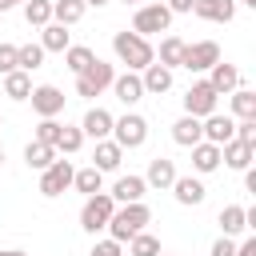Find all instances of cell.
<instances>
[{"label": "cell", "instance_id": "9a60e30c", "mask_svg": "<svg viewBox=\"0 0 256 256\" xmlns=\"http://www.w3.org/2000/svg\"><path fill=\"white\" fill-rule=\"evenodd\" d=\"M112 96H116L124 108L140 104V100H144V84H140V72H120V76L112 80Z\"/></svg>", "mask_w": 256, "mask_h": 256}, {"label": "cell", "instance_id": "52a82bcc", "mask_svg": "<svg viewBox=\"0 0 256 256\" xmlns=\"http://www.w3.org/2000/svg\"><path fill=\"white\" fill-rule=\"evenodd\" d=\"M216 104H220V96L212 92V84H208V80H192V88L184 92V116L204 120V116H212V112H216Z\"/></svg>", "mask_w": 256, "mask_h": 256}, {"label": "cell", "instance_id": "74e56055", "mask_svg": "<svg viewBox=\"0 0 256 256\" xmlns=\"http://www.w3.org/2000/svg\"><path fill=\"white\" fill-rule=\"evenodd\" d=\"M16 72V44H0V76Z\"/></svg>", "mask_w": 256, "mask_h": 256}, {"label": "cell", "instance_id": "9c48e42d", "mask_svg": "<svg viewBox=\"0 0 256 256\" xmlns=\"http://www.w3.org/2000/svg\"><path fill=\"white\" fill-rule=\"evenodd\" d=\"M28 100H32V112H36L40 120H56V116L64 112V100H68V96H64L56 84H36Z\"/></svg>", "mask_w": 256, "mask_h": 256}, {"label": "cell", "instance_id": "7a4b0ae2", "mask_svg": "<svg viewBox=\"0 0 256 256\" xmlns=\"http://www.w3.org/2000/svg\"><path fill=\"white\" fill-rule=\"evenodd\" d=\"M112 52H116V60L128 72H144L148 64H156V48L144 36H136V32H116L112 36Z\"/></svg>", "mask_w": 256, "mask_h": 256}, {"label": "cell", "instance_id": "484cf974", "mask_svg": "<svg viewBox=\"0 0 256 256\" xmlns=\"http://www.w3.org/2000/svg\"><path fill=\"white\" fill-rule=\"evenodd\" d=\"M72 188L76 192H84V196H96V192H104V172L100 168H76V176H72Z\"/></svg>", "mask_w": 256, "mask_h": 256}, {"label": "cell", "instance_id": "d6986e66", "mask_svg": "<svg viewBox=\"0 0 256 256\" xmlns=\"http://www.w3.org/2000/svg\"><path fill=\"white\" fill-rule=\"evenodd\" d=\"M144 192H148V184H144V176H120L116 184H112V200L116 204H140L144 200Z\"/></svg>", "mask_w": 256, "mask_h": 256}, {"label": "cell", "instance_id": "3957f363", "mask_svg": "<svg viewBox=\"0 0 256 256\" xmlns=\"http://www.w3.org/2000/svg\"><path fill=\"white\" fill-rule=\"evenodd\" d=\"M112 212H116V200H112L108 192L84 196V208H80V228H84L88 236H96V232H104V228H108Z\"/></svg>", "mask_w": 256, "mask_h": 256}, {"label": "cell", "instance_id": "7402d4cb", "mask_svg": "<svg viewBox=\"0 0 256 256\" xmlns=\"http://www.w3.org/2000/svg\"><path fill=\"white\" fill-rule=\"evenodd\" d=\"M192 168H196V176L216 172V168H220V148H216V144H208V140L192 144Z\"/></svg>", "mask_w": 256, "mask_h": 256}, {"label": "cell", "instance_id": "7dc6e473", "mask_svg": "<svg viewBox=\"0 0 256 256\" xmlns=\"http://www.w3.org/2000/svg\"><path fill=\"white\" fill-rule=\"evenodd\" d=\"M88 4H92V8H104L108 0H84V8H88Z\"/></svg>", "mask_w": 256, "mask_h": 256}, {"label": "cell", "instance_id": "ab89813d", "mask_svg": "<svg viewBox=\"0 0 256 256\" xmlns=\"http://www.w3.org/2000/svg\"><path fill=\"white\" fill-rule=\"evenodd\" d=\"M232 140H244V144H256V120H236V136Z\"/></svg>", "mask_w": 256, "mask_h": 256}, {"label": "cell", "instance_id": "d4e9b609", "mask_svg": "<svg viewBox=\"0 0 256 256\" xmlns=\"http://www.w3.org/2000/svg\"><path fill=\"white\" fill-rule=\"evenodd\" d=\"M232 96V120H256V92L252 88H236V92H228Z\"/></svg>", "mask_w": 256, "mask_h": 256}, {"label": "cell", "instance_id": "cb8c5ba5", "mask_svg": "<svg viewBox=\"0 0 256 256\" xmlns=\"http://www.w3.org/2000/svg\"><path fill=\"white\" fill-rule=\"evenodd\" d=\"M172 140H176L180 148H192V144H200V140H204V132H200V120H196V116H180V120L172 124Z\"/></svg>", "mask_w": 256, "mask_h": 256}, {"label": "cell", "instance_id": "f35d334b", "mask_svg": "<svg viewBox=\"0 0 256 256\" xmlns=\"http://www.w3.org/2000/svg\"><path fill=\"white\" fill-rule=\"evenodd\" d=\"M88 256H124V244H116V240H96Z\"/></svg>", "mask_w": 256, "mask_h": 256}, {"label": "cell", "instance_id": "816d5d0a", "mask_svg": "<svg viewBox=\"0 0 256 256\" xmlns=\"http://www.w3.org/2000/svg\"><path fill=\"white\" fill-rule=\"evenodd\" d=\"M124 4H132V0H124Z\"/></svg>", "mask_w": 256, "mask_h": 256}, {"label": "cell", "instance_id": "d590c367", "mask_svg": "<svg viewBox=\"0 0 256 256\" xmlns=\"http://www.w3.org/2000/svg\"><path fill=\"white\" fill-rule=\"evenodd\" d=\"M128 256H160V240L152 232H136L128 240Z\"/></svg>", "mask_w": 256, "mask_h": 256}, {"label": "cell", "instance_id": "ffe728a7", "mask_svg": "<svg viewBox=\"0 0 256 256\" xmlns=\"http://www.w3.org/2000/svg\"><path fill=\"white\" fill-rule=\"evenodd\" d=\"M140 84H144V96H164V92L172 88V68L148 64V68L140 72Z\"/></svg>", "mask_w": 256, "mask_h": 256}, {"label": "cell", "instance_id": "44dd1931", "mask_svg": "<svg viewBox=\"0 0 256 256\" xmlns=\"http://www.w3.org/2000/svg\"><path fill=\"white\" fill-rule=\"evenodd\" d=\"M120 160H124V148H120L116 140H96V148H92V168H100V172H116Z\"/></svg>", "mask_w": 256, "mask_h": 256}, {"label": "cell", "instance_id": "836d02e7", "mask_svg": "<svg viewBox=\"0 0 256 256\" xmlns=\"http://www.w3.org/2000/svg\"><path fill=\"white\" fill-rule=\"evenodd\" d=\"M84 148V132H80V124L72 128V124H64L60 128V136H56V152H64V156H72V152H80Z\"/></svg>", "mask_w": 256, "mask_h": 256}, {"label": "cell", "instance_id": "5b68a950", "mask_svg": "<svg viewBox=\"0 0 256 256\" xmlns=\"http://www.w3.org/2000/svg\"><path fill=\"white\" fill-rule=\"evenodd\" d=\"M112 140H116L124 152L140 148V144L148 140V120H144L140 112H124L120 120H112Z\"/></svg>", "mask_w": 256, "mask_h": 256}, {"label": "cell", "instance_id": "e575fe53", "mask_svg": "<svg viewBox=\"0 0 256 256\" xmlns=\"http://www.w3.org/2000/svg\"><path fill=\"white\" fill-rule=\"evenodd\" d=\"M24 20L36 28L52 24V0H24Z\"/></svg>", "mask_w": 256, "mask_h": 256}, {"label": "cell", "instance_id": "1f68e13d", "mask_svg": "<svg viewBox=\"0 0 256 256\" xmlns=\"http://www.w3.org/2000/svg\"><path fill=\"white\" fill-rule=\"evenodd\" d=\"M184 48H188V44H184L180 36H164V40H160V64H164V68H180Z\"/></svg>", "mask_w": 256, "mask_h": 256}, {"label": "cell", "instance_id": "5bb4252c", "mask_svg": "<svg viewBox=\"0 0 256 256\" xmlns=\"http://www.w3.org/2000/svg\"><path fill=\"white\" fill-rule=\"evenodd\" d=\"M172 196H176V204L196 208V204H204L208 188H204V180H200V176H176V180H172Z\"/></svg>", "mask_w": 256, "mask_h": 256}, {"label": "cell", "instance_id": "ee69618b", "mask_svg": "<svg viewBox=\"0 0 256 256\" xmlns=\"http://www.w3.org/2000/svg\"><path fill=\"white\" fill-rule=\"evenodd\" d=\"M244 188H248V192H256V172H252V168H244Z\"/></svg>", "mask_w": 256, "mask_h": 256}, {"label": "cell", "instance_id": "4dcf8cb0", "mask_svg": "<svg viewBox=\"0 0 256 256\" xmlns=\"http://www.w3.org/2000/svg\"><path fill=\"white\" fill-rule=\"evenodd\" d=\"M92 60H96V52H92L88 44H68V52H64V68H68V72H76V76H80Z\"/></svg>", "mask_w": 256, "mask_h": 256}, {"label": "cell", "instance_id": "b9f144b4", "mask_svg": "<svg viewBox=\"0 0 256 256\" xmlns=\"http://www.w3.org/2000/svg\"><path fill=\"white\" fill-rule=\"evenodd\" d=\"M192 4H196V0H168L164 8H168L172 16H184V12H192Z\"/></svg>", "mask_w": 256, "mask_h": 256}, {"label": "cell", "instance_id": "83f0119b", "mask_svg": "<svg viewBox=\"0 0 256 256\" xmlns=\"http://www.w3.org/2000/svg\"><path fill=\"white\" fill-rule=\"evenodd\" d=\"M52 160H56V148H52V144H36V140H28V144H24V164H28V168L44 172Z\"/></svg>", "mask_w": 256, "mask_h": 256}, {"label": "cell", "instance_id": "4fadbf2b", "mask_svg": "<svg viewBox=\"0 0 256 256\" xmlns=\"http://www.w3.org/2000/svg\"><path fill=\"white\" fill-rule=\"evenodd\" d=\"M112 120H116V116H112L108 108H100V104H96V108H88V112H84V120H80L84 140H88V136H92V140H108V136H112Z\"/></svg>", "mask_w": 256, "mask_h": 256}, {"label": "cell", "instance_id": "60d3db41", "mask_svg": "<svg viewBox=\"0 0 256 256\" xmlns=\"http://www.w3.org/2000/svg\"><path fill=\"white\" fill-rule=\"evenodd\" d=\"M208 256H236V240H232V236H220V240L212 244Z\"/></svg>", "mask_w": 256, "mask_h": 256}, {"label": "cell", "instance_id": "e0dca14e", "mask_svg": "<svg viewBox=\"0 0 256 256\" xmlns=\"http://www.w3.org/2000/svg\"><path fill=\"white\" fill-rule=\"evenodd\" d=\"M180 172H176V164L168 160V156H156V160H148V172H144V184L148 188H156V192H164V188H172V180H176Z\"/></svg>", "mask_w": 256, "mask_h": 256}, {"label": "cell", "instance_id": "f907efd6", "mask_svg": "<svg viewBox=\"0 0 256 256\" xmlns=\"http://www.w3.org/2000/svg\"><path fill=\"white\" fill-rule=\"evenodd\" d=\"M160 256H172V252H160Z\"/></svg>", "mask_w": 256, "mask_h": 256}, {"label": "cell", "instance_id": "8992f818", "mask_svg": "<svg viewBox=\"0 0 256 256\" xmlns=\"http://www.w3.org/2000/svg\"><path fill=\"white\" fill-rule=\"evenodd\" d=\"M168 24H172V12L156 0V4H144V8H136V16H132V32L136 36H152V32H168Z\"/></svg>", "mask_w": 256, "mask_h": 256}, {"label": "cell", "instance_id": "8fae6325", "mask_svg": "<svg viewBox=\"0 0 256 256\" xmlns=\"http://www.w3.org/2000/svg\"><path fill=\"white\" fill-rule=\"evenodd\" d=\"M200 132H204V140H208V144L224 148V144L236 136V120H232V116H220V112H212V116H204V120H200Z\"/></svg>", "mask_w": 256, "mask_h": 256}, {"label": "cell", "instance_id": "7c38bea8", "mask_svg": "<svg viewBox=\"0 0 256 256\" xmlns=\"http://www.w3.org/2000/svg\"><path fill=\"white\" fill-rule=\"evenodd\" d=\"M208 84H212V92H216V96H228V92H236V88H240V68H236V64H228V60H216V64L208 68Z\"/></svg>", "mask_w": 256, "mask_h": 256}, {"label": "cell", "instance_id": "8d00e7d4", "mask_svg": "<svg viewBox=\"0 0 256 256\" xmlns=\"http://www.w3.org/2000/svg\"><path fill=\"white\" fill-rule=\"evenodd\" d=\"M60 128H64L60 120H40L32 140H36V144H52V148H56V136H60Z\"/></svg>", "mask_w": 256, "mask_h": 256}, {"label": "cell", "instance_id": "603a6c76", "mask_svg": "<svg viewBox=\"0 0 256 256\" xmlns=\"http://www.w3.org/2000/svg\"><path fill=\"white\" fill-rule=\"evenodd\" d=\"M68 44H72V36H68V28H64V24H56V20H52V24H44V28H40V48H44V52H60V56H64V52H68Z\"/></svg>", "mask_w": 256, "mask_h": 256}, {"label": "cell", "instance_id": "30bf717a", "mask_svg": "<svg viewBox=\"0 0 256 256\" xmlns=\"http://www.w3.org/2000/svg\"><path fill=\"white\" fill-rule=\"evenodd\" d=\"M216 60H220V44H216V40H196V44L184 48L180 68H188V72H208Z\"/></svg>", "mask_w": 256, "mask_h": 256}, {"label": "cell", "instance_id": "2e32d148", "mask_svg": "<svg viewBox=\"0 0 256 256\" xmlns=\"http://www.w3.org/2000/svg\"><path fill=\"white\" fill-rule=\"evenodd\" d=\"M252 160H256V144L228 140V144L220 148V164H228L232 172H244V168H252Z\"/></svg>", "mask_w": 256, "mask_h": 256}, {"label": "cell", "instance_id": "f5cc1de1", "mask_svg": "<svg viewBox=\"0 0 256 256\" xmlns=\"http://www.w3.org/2000/svg\"><path fill=\"white\" fill-rule=\"evenodd\" d=\"M0 120H4V116H0Z\"/></svg>", "mask_w": 256, "mask_h": 256}, {"label": "cell", "instance_id": "f546056e", "mask_svg": "<svg viewBox=\"0 0 256 256\" xmlns=\"http://www.w3.org/2000/svg\"><path fill=\"white\" fill-rule=\"evenodd\" d=\"M4 96H8V100H28V96H32V76L20 72V68L8 72V76H4Z\"/></svg>", "mask_w": 256, "mask_h": 256}, {"label": "cell", "instance_id": "f6af8a7d", "mask_svg": "<svg viewBox=\"0 0 256 256\" xmlns=\"http://www.w3.org/2000/svg\"><path fill=\"white\" fill-rule=\"evenodd\" d=\"M0 256H28L24 248H0Z\"/></svg>", "mask_w": 256, "mask_h": 256}, {"label": "cell", "instance_id": "6da1fadb", "mask_svg": "<svg viewBox=\"0 0 256 256\" xmlns=\"http://www.w3.org/2000/svg\"><path fill=\"white\" fill-rule=\"evenodd\" d=\"M152 224V208L140 200V204H116V212H112V220H108V240H116V244H128L136 232H144Z\"/></svg>", "mask_w": 256, "mask_h": 256}, {"label": "cell", "instance_id": "ba28073f", "mask_svg": "<svg viewBox=\"0 0 256 256\" xmlns=\"http://www.w3.org/2000/svg\"><path fill=\"white\" fill-rule=\"evenodd\" d=\"M72 176H76V168H72V160H52L44 172H40V196H60V192H68L72 188Z\"/></svg>", "mask_w": 256, "mask_h": 256}, {"label": "cell", "instance_id": "d6a6232c", "mask_svg": "<svg viewBox=\"0 0 256 256\" xmlns=\"http://www.w3.org/2000/svg\"><path fill=\"white\" fill-rule=\"evenodd\" d=\"M44 56H48V52H44L40 44H20V48H16V68H20V72H36V68L44 64Z\"/></svg>", "mask_w": 256, "mask_h": 256}, {"label": "cell", "instance_id": "c3c4849f", "mask_svg": "<svg viewBox=\"0 0 256 256\" xmlns=\"http://www.w3.org/2000/svg\"><path fill=\"white\" fill-rule=\"evenodd\" d=\"M236 4H248V8H256V0H236Z\"/></svg>", "mask_w": 256, "mask_h": 256}, {"label": "cell", "instance_id": "681fc988", "mask_svg": "<svg viewBox=\"0 0 256 256\" xmlns=\"http://www.w3.org/2000/svg\"><path fill=\"white\" fill-rule=\"evenodd\" d=\"M0 168H4V148H0Z\"/></svg>", "mask_w": 256, "mask_h": 256}, {"label": "cell", "instance_id": "277c9868", "mask_svg": "<svg viewBox=\"0 0 256 256\" xmlns=\"http://www.w3.org/2000/svg\"><path fill=\"white\" fill-rule=\"evenodd\" d=\"M112 80H116V68L112 64H104L100 56L76 76V96H84V100H96L104 88H112Z\"/></svg>", "mask_w": 256, "mask_h": 256}, {"label": "cell", "instance_id": "bcb514c9", "mask_svg": "<svg viewBox=\"0 0 256 256\" xmlns=\"http://www.w3.org/2000/svg\"><path fill=\"white\" fill-rule=\"evenodd\" d=\"M16 4H24V0H0V12H8V8H16Z\"/></svg>", "mask_w": 256, "mask_h": 256}, {"label": "cell", "instance_id": "4316f807", "mask_svg": "<svg viewBox=\"0 0 256 256\" xmlns=\"http://www.w3.org/2000/svg\"><path fill=\"white\" fill-rule=\"evenodd\" d=\"M216 224H220L224 236H240V232H248V224H244V208H240V204H224L220 216H216Z\"/></svg>", "mask_w": 256, "mask_h": 256}, {"label": "cell", "instance_id": "7bdbcfd3", "mask_svg": "<svg viewBox=\"0 0 256 256\" xmlns=\"http://www.w3.org/2000/svg\"><path fill=\"white\" fill-rule=\"evenodd\" d=\"M236 256H256V236H244L236 244Z\"/></svg>", "mask_w": 256, "mask_h": 256}, {"label": "cell", "instance_id": "f1b7e54d", "mask_svg": "<svg viewBox=\"0 0 256 256\" xmlns=\"http://www.w3.org/2000/svg\"><path fill=\"white\" fill-rule=\"evenodd\" d=\"M80 16H84V0H52V20L56 24L72 28V24H80Z\"/></svg>", "mask_w": 256, "mask_h": 256}, {"label": "cell", "instance_id": "ac0fdd59", "mask_svg": "<svg viewBox=\"0 0 256 256\" xmlns=\"http://www.w3.org/2000/svg\"><path fill=\"white\" fill-rule=\"evenodd\" d=\"M192 12H196L200 20H212V24H232V16H236V0H196Z\"/></svg>", "mask_w": 256, "mask_h": 256}]
</instances>
